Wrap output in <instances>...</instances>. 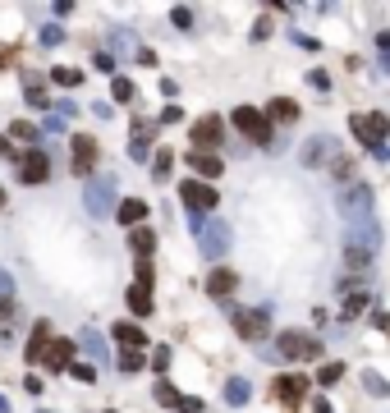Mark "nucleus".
Masks as SVG:
<instances>
[{
	"instance_id": "412c9836",
	"label": "nucleus",
	"mask_w": 390,
	"mask_h": 413,
	"mask_svg": "<svg viewBox=\"0 0 390 413\" xmlns=\"http://www.w3.org/2000/svg\"><path fill=\"white\" fill-rule=\"evenodd\" d=\"M267 120H276V124H294V120H299V101H289V97H276V101L267 106Z\"/></svg>"
},
{
	"instance_id": "c03bdc74",
	"label": "nucleus",
	"mask_w": 390,
	"mask_h": 413,
	"mask_svg": "<svg viewBox=\"0 0 390 413\" xmlns=\"http://www.w3.org/2000/svg\"><path fill=\"white\" fill-rule=\"evenodd\" d=\"M9 312H14V299H0V321H5Z\"/></svg>"
},
{
	"instance_id": "5701e85b",
	"label": "nucleus",
	"mask_w": 390,
	"mask_h": 413,
	"mask_svg": "<svg viewBox=\"0 0 390 413\" xmlns=\"http://www.w3.org/2000/svg\"><path fill=\"white\" fill-rule=\"evenodd\" d=\"M248 395H252V386H248L243 377H230V381H225V404H230V409H243V404H248Z\"/></svg>"
},
{
	"instance_id": "39448f33",
	"label": "nucleus",
	"mask_w": 390,
	"mask_h": 413,
	"mask_svg": "<svg viewBox=\"0 0 390 413\" xmlns=\"http://www.w3.org/2000/svg\"><path fill=\"white\" fill-rule=\"evenodd\" d=\"M221 138H225V120H221V115H202V120H193V129H189L193 152H211V147H221Z\"/></svg>"
},
{
	"instance_id": "cd10ccee",
	"label": "nucleus",
	"mask_w": 390,
	"mask_h": 413,
	"mask_svg": "<svg viewBox=\"0 0 390 413\" xmlns=\"http://www.w3.org/2000/svg\"><path fill=\"white\" fill-rule=\"evenodd\" d=\"M345 262H349V267H367V262H372V248H363V243H349V248H345Z\"/></svg>"
},
{
	"instance_id": "de8ad7c7",
	"label": "nucleus",
	"mask_w": 390,
	"mask_h": 413,
	"mask_svg": "<svg viewBox=\"0 0 390 413\" xmlns=\"http://www.w3.org/2000/svg\"><path fill=\"white\" fill-rule=\"evenodd\" d=\"M0 413H9V400L5 395H0Z\"/></svg>"
},
{
	"instance_id": "f257e3e1",
	"label": "nucleus",
	"mask_w": 390,
	"mask_h": 413,
	"mask_svg": "<svg viewBox=\"0 0 390 413\" xmlns=\"http://www.w3.org/2000/svg\"><path fill=\"white\" fill-rule=\"evenodd\" d=\"M230 124H234L239 133H248L252 143H262V147H280V143H276V133H271V120H267L262 111H252V106H239Z\"/></svg>"
},
{
	"instance_id": "72a5a7b5",
	"label": "nucleus",
	"mask_w": 390,
	"mask_h": 413,
	"mask_svg": "<svg viewBox=\"0 0 390 413\" xmlns=\"http://www.w3.org/2000/svg\"><path fill=\"white\" fill-rule=\"evenodd\" d=\"M120 368H124V372H138V368H147V358H143L138 349H124V353H120Z\"/></svg>"
},
{
	"instance_id": "4c0bfd02",
	"label": "nucleus",
	"mask_w": 390,
	"mask_h": 413,
	"mask_svg": "<svg viewBox=\"0 0 390 413\" xmlns=\"http://www.w3.org/2000/svg\"><path fill=\"white\" fill-rule=\"evenodd\" d=\"M28 106H37V111H46V92H42V83H28Z\"/></svg>"
},
{
	"instance_id": "09e8293b",
	"label": "nucleus",
	"mask_w": 390,
	"mask_h": 413,
	"mask_svg": "<svg viewBox=\"0 0 390 413\" xmlns=\"http://www.w3.org/2000/svg\"><path fill=\"white\" fill-rule=\"evenodd\" d=\"M0 211H5V189H0Z\"/></svg>"
},
{
	"instance_id": "f3484780",
	"label": "nucleus",
	"mask_w": 390,
	"mask_h": 413,
	"mask_svg": "<svg viewBox=\"0 0 390 413\" xmlns=\"http://www.w3.org/2000/svg\"><path fill=\"white\" fill-rule=\"evenodd\" d=\"M46 349H51V321H37L33 336H28V363H42Z\"/></svg>"
},
{
	"instance_id": "dca6fc26",
	"label": "nucleus",
	"mask_w": 390,
	"mask_h": 413,
	"mask_svg": "<svg viewBox=\"0 0 390 413\" xmlns=\"http://www.w3.org/2000/svg\"><path fill=\"white\" fill-rule=\"evenodd\" d=\"M147 216H152V211H147V202H143V198H124V202H120V211H115V221L129 225V230H138Z\"/></svg>"
},
{
	"instance_id": "9b49d317",
	"label": "nucleus",
	"mask_w": 390,
	"mask_h": 413,
	"mask_svg": "<svg viewBox=\"0 0 390 413\" xmlns=\"http://www.w3.org/2000/svg\"><path fill=\"white\" fill-rule=\"evenodd\" d=\"M46 175H51V156H46V152L33 147V152L18 156V180H23V184H46Z\"/></svg>"
},
{
	"instance_id": "a211bd4d",
	"label": "nucleus",
	"mask_w": 390,
	"mask_h": 413,
	"mask_svg": "<svg viewBox=\"0 0 390 413\" xmlns=\"http://www.w3.org/2000/svg\"><path fill=\"white\" fill-rule=\"evenodd\" d=\"M184 165L198 170V175H207V180H221V156L216 152H189V156H184Z\"/></svg>"
},
{
	"instance_id": "79ce46f5",
	"label": "nucleus",
	"mask_w": 390,
	"mask_h": 413,
	"mask_svg": "<svg viewBox=\"0 0 390 413\" xmlns=\"http://www.w3.org/2000/svg\"><path fill=\"white\" fill-rule=\"evenodd\" d=\"M9 294H14V275L0 271V299H9Z\"/></svg>"
},
{
	"instance_id": "6ab92c4d",
	"label": "nucleus",
	"mask_w": 390,
	"mask_h": 413,
	"mask_svg": "<svg viewBox=\"0 0 390 413\" xmlns=\"http://www.w3.org/2000/svg\"><path fill=\"white\" fill-rule=\"evenodd\" d=\"M234 285H239V275H234L230 267H216V271L207 275V294H211V299H225Z\"/></svg>"
},
{
	"instance_id": "a18cd8bd",
	"label": "nucleus",
	"mask_w": 390,
	"mask_h": 413,
	"mask_svg": "<svg viewBox=\"0 0 390 413\" xmlns=\"http://www.w3.org/2000/svg\"><path fill=\"white\" fill-rule=\"evenodd\" d=\"M0 156H14V147H9V138L0 133Z\"/></svg>"
},
{
	"instance_id": "4be33fe9",
	"label": "nucleus",
	"mask_w": 390,
	"mask_h": 413,
	"mask_svg": "<svg viewBox=\"0 0 390 413\" xmlns=\"http://www.w3.org/2000/svg\"><path fill=\"white\" fill-rule=\"evenodd\" d=\"M111 336L120 340L124 349H143V344H147V331H143V326H133V321H120V326H115Z\"/></svg>"
},
{
	"instance_id": "f8f14e48",
	"label": "nucleus",
	"mask_w": 390,
	"mask_h": 413,
	"mask_svg": "<svg viewBox=\"0 0 390 413\" xmlns=\"http://www.w3.org/2000/svg\"><path fill=\"white\" fill-rule=\"evenodd\" d=\"M317 353H321V344L312 340V336H294V331H285V336H280V358L299 363V358H317Z\"/></svg>"
},
{
	"instance_id": "7ed1b4c3",
	"label": "nucleus",
	"mask_w": 390,
	"mask_h": 413,
	"mask_svg": "<svg viewBox=\"0 0 390 413\" xmlns=\"http://www.w3.org/2000/svg\"><path fill=\"white\" fill-rule=\"evenodd\" d=\"M96 161H101L96 138L92 133H74V143H69V170L78 175V180H87V175L96 170Z\"/></svg>"
},
{
	"instance_id": "ddd939ff",
	"label": "nucleus",
	"mask_w": 390,
	"mask_h": 413,
	"mask_svg": "<svg viewBox=\"0 0 390 413\" xmlns=\"http://www.w3.org/2000/svg\"><path fill=\"white\" fill-rule=\"evenodd\" d=\"M156 400H161L165 409H174V413H202V400L179 395V390H174L170 381H156Z\"/></svg>"
},
{
	"instance_id": "4468645a",
	"label": "nucleus",
	"mask_w": 390,
	"mask_h": 413,
	"mask_svg": "<svg viewBox=\"0 0 390 413\" xmlns=\"http://www.w3.org/2000/svg\"><path fill=\"white\" fill-rule=\"evenodd\" d=\"M46 368L51 372H69L74 368V340H51V349H46Z\"/></svg>"
},
{
	"instance_id": "0eeeda50",
	"label": "nucleus",
	"mask_w": 390,
	"mask_h": 413,
	"mask_svg": "<svg viewBox=\"0 0 390 413\" xmlns=\"http://www.w3.org/2000/svg\"><path fill=\"white\" fill-rule=\"evenodd\" d=\"M271 395H276L285 409H299V404H303V395H308V377H299V372H285V377L271 381Z\"/></svg>"
},
{
	"instance_id": "2eb2a0df",
	"label": "nucleus",
	"mask_w": 390,
	"mask_h": 413,
	"mask_svg": "<svg viewBox=\"0 0 390 413\" xmlns=\"http://www.w3.org/2000/svg\"><path fill=\"white\" fill-rule=\"evenodd\" d=\"M330 156H335V143H330V138H308V147L299 152V161H303V165H321V161H326L330 165Z\"/></svg>"
},
{
	"instance_id": "c9c22d12",
	"label": "nucleus",
	"mask_w": 390,
	"mask_h": 413,
	"mask_svg": "<svg viewBox=\"0 0 390 413\" xmlns=\"http://www.w3.org/2000/svg\"><path fill=\"white\" fill-rule=\"evenodd\" d=\"M60 42H65V28L60 23H46L42 28V46H60Z\"/></svg>"
},
{
	"instance_id": "58836bf2",
	"label": "nucleus",
	"mask_w": 390,
	"mask_h": 413,
	"mask_svg": "<svg viewBox=\"0 0 390 413\" xmlns=\"http://www.w3.org/2000/svg\"><path fill=\"white\" fill-rule=\"evenodd\" d=\"M363 386L372 390V395H390V386H386L381 377H377V372H367V377H363Z\"/></svg>"
},
{
	"instance_id": "1a4fd4ad",
	"label": "nucleus",
	"mask_w": 390,
	"mask_h": 413,
	"mask_svg": "<svg viewBox=\"0 0 390 413\" xmlns=\"http://www.w3.org/2000/svg\"><path fill=\"white\" fill-rule=\"evenodd\" d=\"M202 243V258H221V253H230V225L225 221H207L198 234Z\"/></svg>"
},
{
	"instance_id": "a878e982",
	"label": "nucleus",
	"mask_w": 390,
	"mask_h": 413,
	"mask_svg": "<svg viewBox=\"0 0 390 413\" xmlns=\"http://www.w3.org/2000/svg\"><path fill=\"white\" fill-rule=\"evenodd\" d=\"M51 78H55L60 87H78V83H83V69H69V65H60V69H51Z\"/></svg>"
},
{
	"instance_id": "20e7f679",
	"label": "nucleus",
	"mask_w": 390,
	"mask_h": 413,
	"mask_svg": "<svg viewBox=\"0 0 390 413\" xmlns=\"http://www.w3.org/2000/svg\"><path fill=\"white\" fill-rule=\"evenodd\" d=\"M179 202L189 206L193 216H207V211H216V206H221V193L211 189V184H202V180H184L179 184Z\"/></svg>"
},
{
	"instance_id": "a19ab883",
	"label": "nucleus",
	"mask_w": 390,
	"mask_h": 413,
	"mask_svg": "<svg viewBox=\"0 0 390 413\" xmlns=\"http://www.w3.org/2000/svg\"><path fill=\"white\" fill-rule=\"evenodd\" d=\"M170 18H174V28H189V23H193V9L174 5V9H170Z\"/></svg>"
},
{
	"instance_id": "f03ea898",
	"label": "nucleus",
	"mask_w": 390,
	"mask_h": 413,
	"mask_svg": "<svg viewBox=\"0 0 390 413\" xmlns=\"http://www.w3.org/2000/svg\"><path fill=\"white\" fill-rule=\"evenodd\" d=\"M349 129H354L358 143H367L377 156H386V133H390V120H386V115H354V120H349Z\"/></svg>"
},
{
	"instance_id": "b1692460",
	"label": "nucleus",
	"mask_w": 390,
	"mask_h": 413,
	"mask_svg": "<svg viewBox=\"0 0 390 413\" xmlns=\"http://www.w3.org/2000/svg\"><path fill=\"white\" fill-rule=\"evenodd\" d=\"M129 248H133V253H152V248H156V230H152V225L129 230Z\"/></svg>"
},
{
	"instance_id": "37998d69",
	"label": "nucleus",
	"mask_w": 390,
	"mask_h": 413,
	"mask_svg": "<svg viewBox=\"0 0 390 413\" xmlns=\"http://www.w3.org/2000/svg\"><path fill=\"white\" fill-rule=\"evenodd\" d=\"M74 377H78V381H96V372L87 368V363H74Z\"/></svg>"
},
{
	"instance_id": "473e14b6",
	"label": "nucleus",
	"mask_w": 390,
	"mask_h": 413,
	"mask_svg": "<svg viewBox=\"0 0 390 413\" xmlns=\"http://www.w3.org/2000/svg\"><path fill=\"white\" fill-rule=\"evenodd\" d=\"M133 275H138V290H152V275H156V271H152V262H147V258L133 262Z\"/></svg>"
},
{
	"instance_id": "393cba45",
	"label": "nucleus",
	"mask_w": 390,
	"mask_h": 413,
	"mask_svg": "<svg viewBox=\"0 0 390 413\" xmlns=\"http://www.w3.org/2000/svg\"><path fill=\"white\" fill-rule=\"evenodd\" d=\"M129 312H133V317H152V294L133 285V290H129Z\"/></svg>"
},
{
	"instance_id": "aec40b11",
	"label": "nucleus",
	"mask_w": 390,
	"mask_h": 413,
	"mask_svg": "<svg viewBox=\"0 0 390 413\" xmlns=\"http://www.w3.org/2000/svg\"><path fill=\"white\" fill-rule=\"evenodd\" d=\"M147 147H152V124H147V120H133V143H129V156H133V161H147Z\"/></svg>"
},
{
	"instance_id": "c85d7f7f",
	"label": "nucleus",
	"mask_w": 390,
	"mask_h": 413,
	"mask_svg": "<svg viewBox=\"0 0 390 413\" xmlns=\"http://www.w3.org/2000/svg\"><path fill=\"white\" fill-rule=\"evenodd\" d=\"M340 377H345V368H340V363H321V368H317V381H321V386H335Z\"/></svg>"
},
{
	"instance_id": "7c9ffc66",
	"label": "nucleus",
	"mask_w": 390,
	"mask_h": 413,
	"mask_svg": "<svg viewBox=\"0 0 390 413\" xmlns=\"http://www.w3.org/2000/svg\"><path fill=\"white\" fill-rule=\"evenodd\" d=\"M83 349L92 353V358H101V363H106V344H101V336H96V331H83Z\"/></svg>"
},
{
	"instance_id": "f704fd0d",
	"label": "nucleus",
	"mask_w": 390,
	"mask_h": 413,
	"mask_svg": "<svg viewBox=\"0 0 390 413\" xmlns=\"http://www.w3.org/2000/svg\"><path fill=\"white\" fill-rule=\"evenodd\" d=\"M111 92H115V101H133V92H138V87H133L129 78H115V83H111Z\"/></svg>"
},
{
	"instance_id": "bb28decb",
	"label": "nucleus",
	"mask_w": 390,
	"mask_h": 413,
	"mask_svg": "<svg viewBox=\"0 0 390 413\" xmlns=\"http://www.w3.org/2000/svg\"><path fill=\"white\" fill-rule=\"evenodd\" d=\"M367 308V290H349L345 294V317H358Z\"/></svg>"
},
{
	"instance_id": "e433bc0d",
	"label": "nucleus",
	"mask_w": 390,
	"mask_h": 413,
	"mask_svg": "<svg viewBox=\"0 0 390 413\" xmlns=\"http://www.w3.org/2000/svg\"><path fill=\"white\" fill-rule=\"evenodd\" d=\"M152 368H156V372H165V368H170V344H156V353H152Z\"/></svg>"
},
{
	"instance_id": "9d476101",
	"label": "nucleus",
	"mask_w": 390,
	"mask_h": 413,
	"mask_svg": "<svg viewBox=\"0 0 390 413\" xmlns=\"http://www.w3.org/2000/svg\"><path fill=\"white\" fill-rule=\"evenodd\" d=\"M87 211L92 216H111L115 206V180H87Z\"/></svg>"
},
{
	"instance_id": "423d86ee",
	"label": "nucleus",
	"mask_w": 390,
	"mask_h": 413,
	"mask_svg": "<svg viewBox=\"0 0 390 413\" xmlns=\"http://www.w3.org/2000/svg\"><path fill=\"white\" fill-rule=\"evenodd\" d=\"M340 211H345L349 221L372 216V189H367V184H349V189H340Z\"/></svg>"
},
{
	"instance_id": "ea45409f",
	"label": "nucleus",
	"mask_w": 390,
	"mask_h": 413,
	"mask_svg": "<svg viewBox=\"0 0 390 413\" xmlns=\"http://www.w3.org/2000/svg\"><path fill=\"white\" fill-rule=\"evenodd\" d=\"M308 83L317 87V92H326V87H330V74H326V69H312V74H308Z\"/></svg>"
},
{
	"instance_id": "c756f323",
	"label": "nucleus",
	"mask_w": 390,
	"mask_h": 413,
	"mask_svg": "<svg viewBox=\"0 0 390 413\" xmlns=\"http://www.w3.org/2000/svg\"><path fill=\"white\" fill-rule=\"evenodd\" d=\"M170 165H174V152H156L152 175H156V180H170Z\"/></svg>"
},
{
	"instance_id": "6e6552de",
	"label": "nucleus",
	"mask_w": 390,
	"mask_h": 413,
	"mask_svg": "<svg viewBox=\"0 0 390 413\" xmlns=\"http://www.w3.org/2000/svg\"><path fill=\"white\" fill-rule=\"evenodd\" d=\"M234 331H239L243 340H262L271 331V317L262 308H234Z\"/></svg>"
},
{
	"instance_id": "49530a36",
	"label": "nucleus",
	"mask_w": 390,
	"mask_h": 413,
	"mask_svg": "<svg viewBox=\"0 0 390 413\" xmlns=\"http://www.w3.org/2000/svg\"><path fill=\"white\" fill-rule=\"evenodd\" d=\"M377 326H381V331H390V312H381V317H377Z\"/></svg>"
},
{
	"instance_id": "2f4dec72",
	"label": "nucleus",
	"mask_w": 390,
	"mask_h": 413,
	"mask_svg": "<svg viewBox=\"0 0 390 413\" xmlns=\"http://www.w3.org/2000/svg\"><path fill=\"white\" fill-rule=\"evenodd\" d=\"M9 138H23V143H33V138H37V124H33V120H14V124H9Z\"/></svg>"
}]
</instances>
